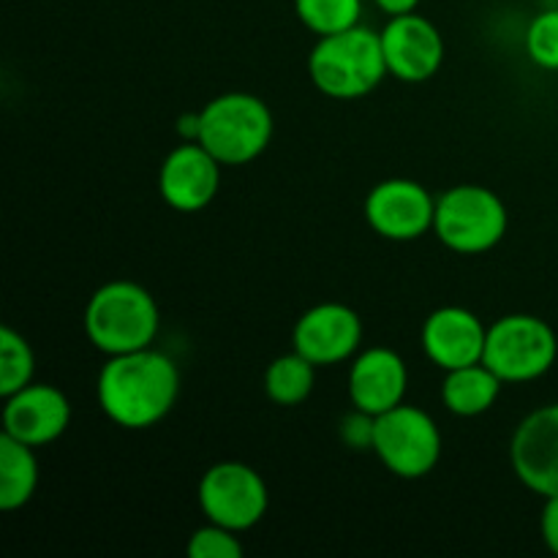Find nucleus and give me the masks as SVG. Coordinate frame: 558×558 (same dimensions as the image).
Masks as SVG:
<instances>
[{
  "instance_id": "obj_18",
  "label": "nucleus",
  "mask_w": 558,
  "mask_h": 558,
  "mask_svg": "<svg viewBox=\"0 0 558 558\" xmlns=\"http://www.w3.org/2000/svg\"><path fill=\"white\" fill-rule=\"evenodd\" d=\"M36 447L16 441L14 436H0V507L5 512L20 510L33 499L38 488Z\"/></svg>"
},
{
  "instance_id": "obj_22",
  "label": "nucleus",
  "mask_w": 558,
  "mask_h": 558,
  "mask_svg": "<svg viewBox=\"0 0 558 558\" xmlns=\"http://www.w3.org/2000/svg\"><path fill=\"white\" fill-rule=\"evenodd\" d=\"M526 52L539 69L558 71V9H545L529 22Z\"/></svg>"
},
{
  "instance_id": "obj_7",
  "label": "nucleus",
  "mask_w": 558,
  "mask_h": 558,
  "mask_svg": "<svg viewBox=\"0 0 558 558\" xmlns=\"http://www.w3.org/2000/svg\"><path fill=\"white\" fill-rule=\"evenodd\" d=\"M387 472L403 480H420L436 469L441 458V434L428 412L398 403L374 417V445Z\"/></svg>"
},
{
  "instance_id": "obj_25",
  "label": "nucleus",
  "mask_w": 558,
  "mask_h": 558,
  "mask_svg": "<svg viewBox=\"0 0 558 558\" xmlns=\"http://www.w3.org/2000/svg\"><path fill=\"white\" fill-rule=\"evenodd\" d=\"M539 532H543V539L550 554L558 556V496L545 499L543 518H539Z\"/></svg>"
},
{
  "instance_id": "obj_4",
  "label": "nucleus",
  "mask_w": 558,
  "mask_h": 558,
  "mask_svg": "<svg viewBox=\"0 0 558 558\" xmlns=\"http://www.w3.org/2000/svg\"><path fill=\"white\" fill-rule=\"evenodd\" d=\"M199 145L221 167H243L267 150L272 136V114L262 98L251 93H223L202 109Z\"/></svg>"
},
{
  "instance_id": "obj_16",
  "label": "nucleus",
  "mask_w": 558,
  "mask_h": 558,
  "mask_svg": "<svg viewBox=\"0 0 558 558\" xmlns=\"http://www.w3.org/2000/svg\"><path fill=\"white\" fill-rule=\"evenodd\" d=\"M409 385V371L401 354L376 347L360 354L349 371V401L354 409L379 417L403 403Z\"/></svg>"
},
{
  "instance_id": "obj_15",
  "label": "nucleus",
  "mask_w": 558,
  "mask_h": 558,
  "mask_svg": "<svg viewBox=\"0 0 558 558\" xmlns=\"http://www.w3.org/2000/svg\"><path fill=\"white\" fill-rule=\"evenodd\" d=\"M488 327L466 308L447 305L434 311L423 325V349L434 365L445 371L483 363Z\"/></svg>"
},
{
  "instance_id": "obj_24",
  "label": "nucleus",
  "mask_w": 558,
  "mask_h": 558,
  "mask_svg": "<svg viewBox=\"0 0 558 558\" xmlns=\"http://www.w3.org/2000/svg\"><path fill=\"white\" fill-rule=\"evenodd\" d=\"M341 439L347 441L354 450H368L374 445V417L360 409H354V414L343 417L341 423Z\"/></svg>"
},
{
  "instance_id": "obj_23",
  "label": "nucleus",
  "mask_w": 558,
  "mask_h": 558,
  "mask_svg": "<svg viewBox=\"0 0 558 558\" xmlns=\"http://www.w3.org/2000/svg\"><path fill=\"white\" fill-rule=\"evenodd\" d=\"M189 558H243V543L238 539V532L207 523V526L196 529L185 545Z\"/></svg>"
},
{
  "instance_id": "obj_13",
  "label": "nucleus",
  "mask_w": 558,
  "mask_h": 558,
  "mask_svg": "<svg viewBox=\"0 0 558 558\" xmlns=\"http://www.w3.org/2000/svg\"><path fill=\"white\" fill-rule=\"evenodd\" d=\"M221 185V163L199 145L185 142L174 147L158 172V191L172 210L196 213L205 210Z\"/></svg>"
},
{
  "instance_id": "obj_17",
  "label": "nucleus",
  "mask_w": 558,
  "mask_h": 558,
  "mask_svg": "<svg viewBox=\"0 0 558 558\" xmlns=\"http://www.w3.org/2000/svg\"><path fill=\"white\" fill-rule=\"evenodd\" d=\"M501 385L505 381L488 365L474 363L466 368L447 371V379L441 385V401L458 417H477L494 407Z\"/></svg>"
},
{
  "instance_id": "obj_1",
  "label": "nucleus",
  "mask_w": 558,
  "mask_h": 558,
  "mask_svg": "<svg viewBox=\"0 0 558 558\" xmlns=\"http://www.w3.org/2000/svg\"><path fill=\"white\" fill-rule=\"evenodd\" d=\"M180 392V374L167 354L156 349L114 354L98 374L96 396L101 412L120 428H153L172 412Z\"/></svg>"
},
{
  "instance_id": "obj_8",
  "label": "nucleus",
  "mask_w": 558,
  "mask_h": 558,
  "mask_svg": "<svg viewBox=\"0 0 558 558\" xmlns=\"http://www.w3.org/2000/svg\"><path fill=\"white\" fill-rule=\"evenodd\" d=\"M207 523L229 529V532H248L265 518L270 494L259 472L238 461L216 463L199 480L196 490Z\"/></svg>"
},
{
  "instance_id": "obj_9",
  "label": "nucleus",
  "mask_w": 558,
  "mask_h": 558,
  "mask_svg": "<svg viewBox=\"0 0 558 558\" xmlns=\"http://www.w3.org/2000/svg\"><path fill=\"white\" fill-rule=\"evenodd\" d=\"M365 218L376 234L407 243L434 229L436 202L414 180H385L365 199Z\"/></svg>"
},
{
  "instance_id": "obj_2",
  "label": "nucleus",
  "mask_w": 558,
  "mask_h": 558,
  "mask_svg": "<svg viewBox=\"0 0 558 558\" xmlns=\"http://www.w3.org/2000/svg\"><path fill=\"white\" fill-rule=\"evenodd\" d=\"M308 74L325 96L338 101L368 96L390 74L381 36L363 25L322 36L308 58Z\"/></svg>"
},
{
  "instance_id": "obj_20",
  "label": "nucleus",
  "mask_w": 558,
  "mask_h": 558,
  "mask_svg": "<svg viewBox=\"0 0 558 558\" xmlns=\"http://www.w3.org/2000/svg\"><path fill=\"white\" fill-rule=\"evenodd\" d=\"M294 14L316 36H332L360 25L363 0H294Z\"/></svg>"
},
{
  "instance_id": "obj_14",
  "label": "nucleus",
  "mask_w": 558,
  "mask_h": 558,
  "mask_svg": "<svg viewBox=\"0 0 558 558\" xmlns=\"http://www.w3.org/2000/svg\"><path fill=\"white\" fill-rule=\"evenodd\" d=\"M71 423V403L58 387L27 385L5 398L3 434L31 447H44L60 439Z\"/></svg>"
},
{
  "instance_id": "obj_3",
  "label": "nucleus",
  "mask_w": 558,
  "mask_h": 558,
  "mask_svg": "<svg viewBox=\"0 0 558 558\" xmlns=\"http://www.w3.org/2000/svg\"><path fill=\"white\" fill-rule=\"evenodd\" d=\"M158 322L156 300L131 281L104 283L85 308L87 341L107 357L150 349Z\"/></svg>"
},
{
  "instance_id": "obj_5",
  "label": "nucleus",
  "mask_w": 558,
  "mask_h": 558,
  "mask_svg": "<svg viewBox=\"0 0 558 558\" xmlns=\"http://www.w3.org/2000/svg\"><path fill=\"white\" fill-rule=\"evenodd\" d=\"M558 338L554 327L529 314H512L488 327L483 363L505 385L534 381L554 368Z\"/></svg>"
},
{
  "instance_id": "obj_6",
  "label": "nucleus",
  "mask_w": 558,
  "mask_h": 558,
  "mask_svg": "<svg viewBox=\"0 0 558 558\" xmlns=\"http://www.w3.org/2000/svg\"><path fill=\"white\" fill-rule=\"evenodd\" d=\"M434 232L456 254H485L507 232V207L483 185H458L436 199Z\"/></svg>"
},
{
  "instance_id": "obj_21",
  "label": "nucleus",
  "mask_w": 558,
  "mask_h": 558,
  "mask_svg": "<svg viewBox=\"0 0 558 558\" xmlns=\"http://www.w3.org/2000/svg\"><path fill=\"white\" fill-rule=\"evenodd\" d=\"M33 371H36V357H33L31 343L11 327H3L0 330V396L9 398L31 385Z\"/></svg>"
},
{
  "instance_id": "obj_10",
  "label": "nucleus",
  "mask_w": 558,
  "mask_h": 558,
  "mask_svg": "<svg viewBox=\"0 0 558 558\" xmlns=\"http://www.w3.org/2000/svg\"><path fill=\"white\" fill-rule=\"evenodd\" d=\"M515 477L532 494L558 496V403L537 409L515 428L510 441Z\"/></svg>"
},
{
  "instance_id": "obj_12",
  "label": "nucleus",
  "mask_w": 558,
  "mask_h": 558,
  "mask_svg": "<svg viewBox=\"0 0 558 558\" xmlns=\"http://www.w3.org/2000/svg\"><path fill=\"white\" fill-rule=\"evenodd\" d=\"M363 341V322L349 305L322 303L305 311L292 332L294 352L316 368L338 365L352 357Z\"/></svg>"
},
{
  "instance_id": "obj_19",
  "label": "nucleus",
  "mask_w": 558,
  "mask_h": 558,
  "mask_svg": "<svg viewBox=\"0 0 558 558\" xmlns=\"http://www.w3.org/2000/svg\"><path fill=\"white\" fill-rule=\"evenodd\" d=\"M316 365L308 363L303 354H281L272 360L265 371V392L278 407H298L314 390Z\"/></svg>"
},
{
  "instance_id": "obj_26",
  "label": "nucleus",
  "mask_w": 558,
  "mask_h": 558,
  "mask_svg": "<svg viewBox=\"0 0 558 558\" xmlns=\"http://www.w3.org/2000/svg\"><path fill=\"white\" fill-rule=\"evenodd\" d=\"M178 134L183 142H199V129H202V114L199 112H185L178 120Z\"/></svg>"
},
{
  "instance_id": "obj_27",
  "label": "nucleus",
  "mask_w": 558,
  "mask_h": 558,
  "mask_svg": "<svg viewBox=\"0 0 558 558\" xmlns=\"http://www.w3.org/2000/svg\"><path fill=\"white\" fill-rule=\"evenodd\" d=\"M374 3L379 5L385 14L401 16V14H412V11H417L420 0H374Z\"/></svg>"
},
{
  "instance_id": "obj_11",
  "label": "nucleus",
  "mask_w": 558,
  "mask_h": 558,
  "mask_svg": "<svg viewBox=\"0 0 558 558\" xmlns=\"http://www.w3.org/2000/svg\"><path fill=\"white\" fill-rule=\"evenodd\" d=\"M379 36L387 71L401 82L430 80L445 60V41H441L439 27L417 11L390 16Z\"/></svg>"
}]
</instances>
